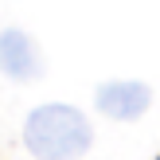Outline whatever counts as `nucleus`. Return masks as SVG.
<instances>
[{
    "label": "nucleus",
    "instance_id": "1",
    "mask_svg": "<svg viewBox=\"0 0 160 160\" xmlns=\"http://www.w3.org/2000/svg\"><path fill=\"white\" fill-rule=\"evenodd\" d=\"M23 145L39 160H78L94 145V129L82 109L67 106V102H47L28 113Z\"/></svg>",
    "mask_w": 160,
    "mask_h": 160
},
{
    "label": "nucleus",
    "instance_id": "2",
    "mask_svg": "<svg viewBox=\"0 0 160 160\" xmlns=\"http://www.w3.org/2000/svg\"><path fill=\"white\" fill-rule=\"evenodd\" d=\"M0 74L16 78V82H35L43 74V51L28 31L20 28L0 31Z\"/></svg>",
    "mask_w": 160,
    "mask_h": 160
},
{
    "label": "nucleus",
    "instance_id": "3",
    "mask_svg": "<svg viewBox=\"0 0 160 160\" xmlns=\"http://www.w3.org/2000/svg\"><path fill=\"white\" fill-rule=\"evenodd\" d=\"M152 102V90L137 78H117V82L98 86V109L113 121H137Z\"/></svg>",
    "mask_w": 160,
    "mask_h": 160
}]
</instances>
